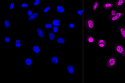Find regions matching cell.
I'll return each instance as SVG.
<instances>
[{
	"mask_svg": "<svg viewBox=\"0 0 125 83\" xmlns=\"http://www.w3.org/2000/svg\"><path fill=\"white\" fill-rule=\"evenodd\" d=\"M14 47L16 49H22L23 47V43H14Z\"/></svg>",
	"mask_w": 125,
	"mask_h": 83,
	"instance_id": "4dcf8cb0",
	"label": "cell"
},
{
	"mask_svg": "<svg viewBox=\"0 0 125 83\" xmlns=\"http://www.w3.org/2000/svg\"><path fill=\"white\" fill-rule=\"evenodd\" d=\"M125 0H117L115 3V6L117 8H119L120 7L123 5L125 3Z\"/></svg>",
	"mask_w": 125,
	"mask_h": 83,
	"instance_id": "484cf974",
	"label": "cell"
},
{
	"mask_svg": "<svg viewBox=\"0 0 125 83\" xmlns=\"http://www.w3.org/2000/svg\"><path fill=\"white\" fill-rule=\"evenodd\" d=\"M59 62V58L58 56H50L49 57V63L50 65H58Z\"/></svg>",
	"mask_w": 125,
	"mask_h": 83,
	"instance_id": "30bf717a",
	"label": "cell"
},
{
	"mask_svg": "<svg viewBox=\"0 0 125 83\" xmlns=\"http://www.w3.org/2000/svg\"><path fill=\"white\" fill-rule=\"evenodd\" d=\"M34 65V59L31 56H27L24 61L25 67L30 68Z\"/></svg>",
	"mask_w": 125,
	"mask_h": 83,
	"instance_id": "52a82bcc",
	"label": "cell"
},
{
	"mask_svg": "<svg viewBox=\"0 0 125 83\" xmlns=\"http://www.w3.org/2000/svg\"><path fill=\"white\" fill-rule=\"evenodd\" d=\"M125 15V14L124 12H120L117 13L115 16H109L108 17V19L111 22H115L121 19Z\"/></svg>",
	"mask_w": 125,
	"mask_h": 83,
	"instance_id": "8992f818",
	"label": "cell"
},
{
	"mask_svg": "<svg viewBox=\"0 0 125 83\" xmlns=\"http://www.w3.org/2000/svg\"><path fill=\"white\" fill-rule=\"evenodd\" d=\"M66 71L69 74H73L76 71V67L73 65H69L66 67Z\"/></svg>",
	"mask_w": 125,
	"mask_h": 83,
	"instance_id": "5bb4252c",
	"label": "cell"
},
{
	"mask_svg": "<svg viewBox=\"0 0 125 83\" xmlns=\"http://www.w3.org/2000/svg\"><path fill=\"white\" fill-rule=\"evenodd\" d=\"M84 25L88 32L93 31L95 27V22L93 19L86 16L84 20Z\"/></svg>",
	"mask_w": 125,
	"mask_h": 83,
	"instance_id": "6da1fadb",
	"label": "cell"
},
{
	"mask_svg": "<svg viewBox=\"0 0 125 83\" xmlns=\"http://www.w3.org/2000/svg\"><path fill=\"white\" fill-rule=\"evenodd\" d=\"M77 26V23L75 22H68L67 23V27L69 29L73 30L76 28Z\"/></svg>",
	"mask_w": 125,
	"mask_h": 83,
	"instance_id": "d4e9b609",
	"label": "cell"
},
{
	"mask_svg": "<svg viewBox=\"0 0 125 83\" xmlns=\"http://www.w3.org/2000/svg\"><path fill=\"white\" fill-rule=\"evenodd\" d=\"M120 34L124 40H125V26L123 25H119L117 27Z\"/></svg>",
	"mask_w": 125,
	"mask_h": 83,
	"instance_id": "d6986e66",
	"label": "cell"
},
{
	"mask_svg": "<svg viewBox=\"0 0 125 83\" xmlns=\"http://www.w3.org/2000/svg\"></svg>",
	"mask_w": 125,
	"mask_h": 83,
	"instance_id": "d590c367",
	"label": "cell"
},
{
	"mask_svg": "<svg viewBox=\"0 0 125 83\" xmlns=\"http://www.w3.org/2000/svg\"><path fill=\"white\" fill-rule=\"evenodd\" d=\"M31 6V4L28 2L20 3L19 4V7L22 9H29Z\"/></svg>",
	"mask_w": 125,
	"mask_h": 83,
	"instance_id": "ffe728a7",
	"label": "cell"
},
{
	"mask_svg": "<svg viewBox=\"0 0 125 83\" xmlns=\"http://www.w3.org/2000/svg\"><path fill=\"white\" fill-rule=\"evenodd\" d=\"M55 11L57 14L59 15L64 14L65 8L61 4H57L55 6Z\"/></svg>",
	"mask_w": 125,
	"mask_h": 83,
	"instance_id": "9c48e42d",
	"label": "cell"
},
{
	"mask_svg": "<svg viewBox=\"0 0 125 83\" xmlns=\"http://www.w3.org/2000/svg\"><path fill=\"white\" fill-rule=\"evenodd\" d=\"M117 13V10H112L111 11V15L110 16H115Z\"/></svg>",
	"mask_w": 125,
	"mask_h": 83,
	"instance_id": "836d02e7",
	"label": "cell"
},
{
	"mask_svg": "<svg viewBox=\"0 0 125 83\" xmlns=\"http://www.w3.org/2000/svg\"><path fill=\"white\" fill-rule=\"evenodd\" d=\"M14 43H23V41L21 37H17L14 39Z\"/></svg>",
	"mask_w": 125,
	"mask_h": 83,
	"instance_id": "1f68e13d",
	"label": "cell"
},
{
	"mask_svg": "<svg viewBox=\"0 0 125 83\" xmlns=\"http://www.w3.org/2000/svg\"><path fill=\"white\" fill-rule=\"evenodd\" d=\"M43 3V1L41 0H34L31 3V6L39 7L41 6Z\"/></svg>",
	"mask_w": 125,
	"mask_h": 83,
	"instance_id": "cb8c5ba5",
	"label": "cell"
},
{
	"mask_svg": "<svg viewBox=\"0 0 125 83\" xmlns=\"http://www.w3.org/2000/svg\"><path fill=\"white\" fill-rule=\"evenodd\" d=\"M31 50L32 53L35 56H39L42 52V47L39 43H34L31 46Z\"/></svg>",
	"mask_w": 125,
	"mask_h": 83,
	"instance_id": "7a4b0ae2",
	"label": "cell"
},
{
	"mask_svg": "<svg viewBox=\"0 0 125 83\" xmlns=\"http://www.w3.org/2000/svg\"><path fill=\"white\" fill-rule=\"evenodd\" d=\"M52 9V6L51 5L45 6L43 7L42 9V14H45L49 13L51 11Z\"/></svg>",
	"mask_w": 125,
	"mask_h": 83,
	"instance_id": "2e32d148",
	"label": "cell"
},
{
	"mask_svg": "<svg viewBox=\"0 0 125 83\" xmlns=\"http://www.w3.org/2000/svg\"><path fill=\"white\" fill-rule=\"evenodd\" d=\"M83 9L79 8L76 9V14L78 15V16L79 17H81L83 16Z\"/></svg>",
	"mask_w": 125,
	"mask_h": 83,
	"instance_id": "f546056e",
	"label": "cell"
},
{
	"mask_svg": "<svg viewBox=\"0 0 125 83\" xmlns=\"http://www.w3.org/2000/svg\"><path fill=\"white\" fill-rule=\"evenodd\" d=\"M86 41L89 44H93L95 43V39L92 35H88L86 38Z\"/></svg>",
	"mask_w": 125,
	"mask_h": 83,
	"instance_id": "603a6c76",
	"label": "cell"
},
{
	"mask_svg": "<svg viewBox=\"0 0 125 83\" xmlns=\"http://www.w3.org/2000/svg\"><path fill=\"white\" fill-rule=\"evenodd\" d=\"M51 23L52 24L53 26L60 27L62 25V20L60 19L55 18L51 20Z\"/></svg>",
	"mask_w": 125,
	"mask_h": 83,
	"instance_id": "4fadbf2b",
	"label": "cell"
},
{
	"mask_svg": "<svg viewBox=\"0 0 125 83\" xmlns=\"http://www.w3.org/2000/svg\"><path fill=\"white\" fill-rule=\"evenodd\" d=\"M116 63H117V59L115 57H111L107 60L106 65L108 68L111 69L115 66Z\"/></svg>",
	"mask_w": 125,
	"mask_h": 83,
	"instance_id": "5b68a950",
	"label": "cell"
},
{
	"mask_svg": "<svg viewBox=\"0 0 125 83\" xmlns=\"http://www.w3.org/2000/svg\"><path fill=\"white\" fill-rule=\"evenodd\" d=\"M46 36L48 39L51 42H55L56 41V35L52 31H47Z\"/></svg>",
	"mask_w": 125,
	"mask_h": 83,
	"instance_id": "8fae6325",
	"label": "cell"
},
{
	"mask_svg": "<svg viewBox=\"0 0 125 83\" xmlns=\"http://www.w3.org/2000/svg\"><path fill=\"white\" fill-rule=\"evenodd\" d=\"M124 13H125V10H124Z\"/></svg>",
	"mask_w": 125,
	"mask_h": 83,
	"instance_id": "e575fe53",
	"label": "cell"
},
{
	"mask_svg": "<svg viewBox=\"0 0 125 83\" xmlns=\"http://www.w3.org/2000/svg\"><path fill=\"white\" fill-rule=\"evenodd\" d=\"M56 42L58 45L63 46L66 43V40L64 37H59L57 38Z\"/></svg>",
	"mask_w": 125,
	"mask_h": 83,
	"instance_id": "e0dca14e",
	"label": "cell"
},
{
	"mask_svg": "<svg viewBox=\"0 0 125 83\" xmlns=\"http://www.w3.org/2000/svg\"><path fill=\"white\" fill-rule=\"evenodd\" d=\"M40 17V13L39 12H34L31 16L28 17L27 21L30 22H35L39 19Z\"/></svg>",
	"mask_w": 125,
	"mask_h": 83,
	"instance_id": "7c38bea8",
	"label": "cell"
},
{
	"mask_svg": "<svg viewBox=\"0 0 125 83\" xmlns=\"http://www.w3.org/2000/svg\"><path fill=\"white\" fill-rule=\"evenodd\" d=\"M52 31L55 34H59V27H58L53 26L52 29Z\"/></svg>",
	"mask_w": 125,
	"mask_h": 83,
	"instance_id": "d6a6232c",
	"label": "cell"
},
{
	"mask_svg": "<svg viewBox=\"0 0 125 83\" xmlns=\"http://www.w3.org/2000/svg\"><path fill=\"white\" fill-rule=\"evenodd\" d=\"M16 7V2L15 1H12L9 3L8 9L9 11H14Z\"/></svg>",
	"mask_w": 125,
	"mask_h": 83,
	"instance_id": "7402d4cb",
	"label": "cell"
},
{
	"mask_svg": "<svg viewBox=\"0 0 125 83\" xmlns=\"http://www.w3.org/2000/svg\"><path fill=\"white\" fill-rule=\"evenodd\" d=\"M97 45L101 48H103L107 46V43L104 39H99L97 41Z\"/></svg>",
	"mask_w": 125,
	"mask_h": 83,
	"instance_id": "ac0fdd59",
	"label": "cell"
},
{
	"mask_svg": "<svg viewBox=\"0 0 125 83\" xmlns=\"http://www.w3.org/2000/svg\"><path fill=\"white\" fill-rule=\"evenodd\" d=\"M3 43L5 44H9L12 43V37L10 36H6L3 37L2 38Z\"/></svg>",
	"mask_w": 125,
	"mask_h": 83,
	"instance_id": "44dd1931",
	"label": "cell"
},
{
	"mask_svg": "<svg viewBox=\"0 0 125 83\" xmlns=\"http://www.w3.org/2000/svg\"><path fill=\"white\" fill-rule=\"evenodd\" d=\"M12 22L9 19H5L3 20V28L5 30H10V29L12 28Z\"/></svg>",
	"mask_w": 125,
	"mask_h": 83,
	"instance_id": "ba28073f",
	"label": "cell"
},
{
	"mask_svg": "<svg viewBox=\"0 0 125 83\" xmlns=\"http://www.w3.org/2000/svg\"><path fill=\"white\" fill-rule=\"evenodd\" d=\"M114 49L117 53L125 58V50L122 45L115 43L114 44Z\"/></svg>",
	"mask_w": 125,
	"mask_h": 83,
	"instance_id": "277c9868",
	"label": "cell"
},
{
	"mask_svg": "<svg viewBox=\"0 0 125 83\" xmlns=\"http://www.w3.org/2000/svg\"><path fill=\"white\" fill-rule=\"evenodd\" d=\"M43 26L44 29L47 31H51L53 27V25L51 22H44L43 24Z\"/></svg>",
	"mask_w": 125,
	"mask_h": 83,
	"instance_id": "9a60e30c",
	"label": "cell"
},
{
	"mask_svg": "<svg viewBox=\"0 0 125 83\" xmlns=\"http://www.w3.org/2000/svg\"><path fill=\"white\" fill-rule=\"evenodd\" d=\"M99 1L98 0L94 1V3L93 5V12H96L97 9H98L99 7Z\"/></svg>",
	"mask_w": 125,
	"mask_h": 83,
	"instance_id": "83f0119b",
	"label": "cell"
},
{
	"mask_svg": "<svg viewBox=\"0 0 125 83\" xmlns=\"http://www.w3.org/2000/svg\"><path fill=\"white\" fill-rule=\"evenodd\" d=\"M113 6L114 4L112 3H106L103 5V7L104 9L108 10L111 9Z\"/></svg>",
	"mask_w": 125,
	"mask_h": 83,
	"instance_id": "4316f807",
	"label": "cell"
},
{
	"mask_svg": "<svg viewBox=\"0 0 125 83\" xmlns=\"http://www.w3.org/2000/svg\"><path fill=\"white\" fill-rule=\"evenodd\" d=\"M47 35L46 31L44 29L38 27L36 29V36L40 40H43Z\"/></svg>",
	"mask_w": 125,
	"mask_h": 83,
	"instance_id": "3957f363",
	"label": "cell"
},
{
	"mask_svg": "<svg viewBox=\"0 0 125 83\" xmlns=\"http://www.w3.org/2000/svg\"><path fill=\"white\" fill-rule=\"evenodd\" d=\"M34 13V9H27V11L26 12L25 15L29 17L31 16H32Z\"/></svg>",
	"mask_w": 125,
	"mask_h": 83,
	"instance_id": "f1b7e54d",
	"label": "cell"
}]
</instances>
